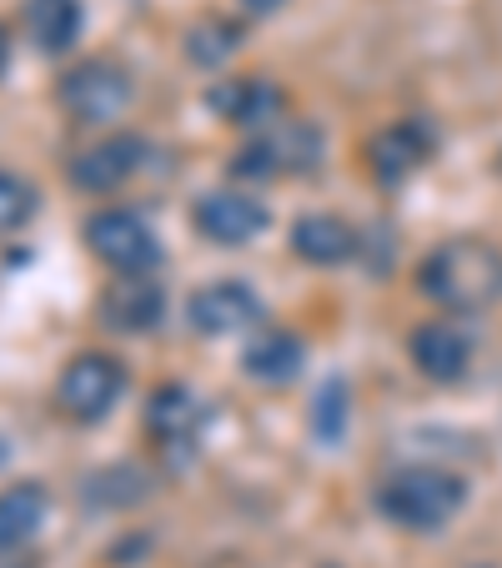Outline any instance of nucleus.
I'll return each instance as SVG.
<instances>
[{"instance_id": "f257e3e1", "label": "nucleus", "mask_w": 502, "mask_h": 568, "mask_svg": "<svg viewBox=\"0 0 502 568\" xmlns=\"http://www.w3.org/2000/svg\"><path fill=\"white\" fill-rule=\"evenodd\" d=\"M412 282L452 317H478L502 302V247L488 236H448L417 262Z\"/></svg>"}, {"instance_id": "f03ea898", "label": "nucleus", "mask_w": 502, "mask_h": 568, "mask_svg": "<svg viewBox=\"0 0 502 568\" xmlns=\"http://www.w3.org/2000/svg\"><path fill=\"white\" fill-rule=\"evenodd\" d=\"M468 494H472L468 478L442 468V463H402V468H392L377 483L372 504L392 528L432 538L442 528H452V518L468 508Z\"/></svg>"}, {"instance_id": "7ed1b4c3", "label": "nucleus", "mask_w": 502, "mask_h": 568, "mask_svg": "<svg viewBox=\"0 0 502 568\" xmlns=\"http://www.w3.org/2000/svg\"><path fill=\"white\" fill-rule=\"evenodd\" d=\"M321 161H327V131L317 121L287 116L267 131H252V136L236 146L232 156V182L236 186H267V182H301V176H317Z\"/></svg>"}, {"instance_id": "20e7f679", "label": "nucleus", "mask_w": 502, "mask_h": 568, "mask_svg": "<svg viewBox=\"0 0 502 568\" xmlns=\"http://www.w3.org/2000/svg\"><path fill=\"white\" fill-rule=\"evenodd\" d=\"M55 106L75 126H116L136 106V75L116 55H86V61H75L61 71Z\"/></svg>"}, {"instance_id": "39448f33", "label": "nucleus", "mask_w": 502, "mask_h": 568, "mask_svg": "<svg viewBox=\"0 0 502 568\" xmlns=\"http://www.w3.org/2000/svg\"><path fill=\"white\" fill-rule=\"evenodd\" d=\"M146 443L151 453L161 458V468H192L202 458V443H206V423H212V408H206V397L196 393L192 383H156L146 397Z\"/></svg>"}, {"instance_id": "423d86ee", "label": "nucleus", "mask_w": 502, "mask_h": 568, "mask_svg": "<svg viewBox=\"0 0 502 568\" xmlns=\"http://www.w3.org/2000/svg\"><path fill=\"white\" fill-rule=\"evenodd\" d=\"M91 257L111 272V277H131V272H156L166 262V247H161L156 226L146 222V212L136 206H101V212L86 216L81 226Z\"/></svg>"}, {"instance_id": "0eeeda50", "label": "nucleus", "mask_w": 502, "mask_h": 568, "mask_svg": "<svg viewBox=\"0 0 502 568\" xmlns=\"http://www.w3.org/2000/svg\"><path fill=\"white\" fill-rule=\"evenodd\" d=\"M126 383H131V373L116 353H101V347L75 353L61 367V377H55V408L71 423H81V428H96V423H106L116 413Z\"/></svg>"}, {"instance_id": "6e6552de", "label": "nucleus", "mask_w": 502, "mask_h": 568, "mask_svg": "<svg viewBox=\"0 0 502 568\" xmlns=\"http://www.w3.org/2000/svg\"><path fill=\"white\" fill-rule=\"evenodd\" d=\"M156 166V141L141 136V131H106L101 141H91L86 151H75L71 166H65V182L86 196H111L121 186H131L141 172Z\"/></svg>"}, {"instance_id": "1a4fd4ad", "label": "nucleus", "mask_w": 502, "mask_h": 568, "mask_svg": "<svg viewBox=\"0 0 502 568\" xmlns=\"http://www.w3.org/2000/svg\"><path fill=\"white\" fill-rule=\"evenodd\" d=\"M442 151V131L428 116H402L387 121L382 131H372L367 141V176L382 192H402L422 166H432V156Z\"/></svg>"}, {"instance_id": "9d476101", "label": "nucleus", "mask_w": 502, "mask_h": 568, "mask_svg": "<svg viewBox=\"0 0 502 568\" xmlns=\"http://www.w3.org/2000/svg\"><path fill=\"white\" fill-rule=\"evenodd\" d=\"M407 357L428 383L438 387H458L472 373V357H478V333H472L462 317L442 312V317L417 322L407 333Z\"/></svg>"}, {"instance_id": "9b49d317", "label": "nucleus", "mask_w": 502, "mask_h": 568, "mask_svg": "<svg viewBox=\"0 0 502 568\" xmlns=\"http://www.w3.org/2000/svg\"><path fill=\"white\" fill-rule=\"evenodd\" d=\"M186 322L196 337H236L267 322V302L246 277H216L186 297Z\"/></svg>"}, {"instance_id": "f8f14e48", "label": "nucleus", "mask_w": 502, "mask_h": 568, "mask_svg": "<svg viewBox=\"0 0 502 568\" xmlns=\"http://www.w3.org/2000/svg\"><path fill=\"white\" fill-rule=\"evenodd\" d=\"M192 226L212 242V247H252V242L267 236L272 212H267V202L252 196L246 186H216V192L196 196Z\"/></svg>"}, {"instance_id": "ddd939ff", "label": "nucleus", "mask_w": 502, "mask_h": 568, "mask_svg": "<svg viewBox=\"0 0 502 568\" xmlns=\"http://www.w3.org/2000/svg\"><path fill=\"white\" fill-rule=\"evenodd\" d=\"M287 91L272 81V75H226V81H212L206 87V111H212L222 126L236 131H267L277 121H287Z\"/></svg>"}, {"instance_id": "4468645a", "label": "nucleus", "mask_w": 502, "mask_h": 568, "mask_svg": "<svg viewBox=\"0 0 502 568\" xmlns=\"http://www.w3.org/2000/svg\"><path fill=\"white\" fill-rule=\"evenodd\" d=\"M96 322L116 337H146L166 322V282L156 272H131L101 287L96 297Z\"/></svg>"}, {"instance_id": "2eb2a0df", "label": "nucleus", "mask_w": 502, "mask_h": 568, "mask_svg": "<svg viewBox=\"0 0 502 568\" xmlns=\"http://www.w3.org/2000/svg\"><path fill=\"white\" fill-rule=\"evenodd\" d=\"M287 242H291V257L317 272L347 267V262H357L367 252V232H357V226L337 212H301L297 222H291Z\"/></svg>"}, {"instance_id": "dca6fc26", "label": "nucleus", "mask_w": 502, "mask_h": 568, "mask_svg": "<svg viewBox=\"0 0 502 568\" xmlns=\"http://www.w3.org/2000/svg\"><path fill=\"white\" fill-rule=\"evenodd\" d=\"M301 367H307V343H301V333H291V327H281V322H262V327L246 333L242 373L252 377V383L287 387V383L301 377Z\"/></svg>"}, {"instance_id": "f3484780", "label": "nucleus", "mask_w": 502, "mask_h": 568, "mask_svg": "<svg viewBox=\"0 0 502 568\" xmlns=\"http://www.w3.org/2000/svg\"><path fill=\"white\" fill-rule=\"evenodd\" d=\"M21 26L41 55H71L86 31V0H25Z\"/></svg>"}, {"instance_id": "a211bd4d", "label": "nucleus", "mask_w": 502, "mask_h": 568, "mask_svg": "<svg viewBox=\"0 0 502 568\" xmlns=\"http://www.w3.org/2000/svg\"><path fill=\"white\" fill-rule=\"evenodd\" d=\"M45 518H51V488L35 478H21L11 488H0V554H21L41 538Z\"/></svg>"}, {"instance_id": "6ab92c4d", "label": "nucleus", "mask_w": 502, "mask_h": 568, "mask_svg": "<svg viewBox=\"0 0 502 568\" xmlns=\"http://www.w3.org/2000/svg\"><path fill=\"white\" fill-rule=\"evenodd\" d=\"M242 45H246V16L242 11L236 16L206 11L202 21H192L186 26V36H182V51H186V61H192L196 71H222Z\"/></svg>"}, {"instance_id": "aec40b11", "label": "nucleus", "mask_w": 502, "mask_h": 568, "mask_svg": "<svg viewBox=\"0 0 502 568\" xmlns=\"http://www.w3.org/2000/svg\"><path fill=\"white\" fill-rule=\"evenodd\" d=\"M151 494H156V478L141 463H111V468H96L81 483V498L101 514H126V508L146 504Z\"/></svg>"}, {"instance_id": "412c9836", "label": "nucleus", "mask_w": 502, "mask_h": 568, "mask_svg": "<svg viewBox=\"0 0 502 568\" xmlns=\"http://www.w3.org/2000/svg\"><path fill=\"white\" fill-rule=\"evenodd\" d=\"M307 428L317 448H342L347 428H352V383L342 373L321 377V387L311 393V408H307Z\"/></svg>"}, {"instance_id": "4be33fe9", "label": "nucleus", "mask_w": 502, "mask_h": 568, "mask_svg": "<svg viewBox=\"0 0 502 568\" xmlns=\"http://www.w3.org/2000/svg\"><path fill=\"white\" fill-rule=\"evenodd\" d=\"M35 212H41V192H35L21 172L0 166V236H11V232H21V226H31Z\"/></svg>"}, {"instance_id": "5701e85b", "label": "nucleus", "mask_w": 502, "mask_h": 568, "mask_svg": "<svg viewBox=\"0 0 502 568\" xmlns=\"http://www.w3.org/2000/svg\"><path fill=\"white\" fill-rule=\"evenodd\" d=\"M291 0H236V11L246 16V21H272V16H281Z\"/></svg>"}, {"instance_id": "b1692460", "label": "nucleus", "mask_w": 502, "mask_h": 568, "mask_svg": "<svg viewBox=\"0 0 502 568\" xmlns=\"http://www.w3.org/2000/svg\"><path fill=\"white\" fill-rule=\"evenodd\" d=\"M0 568H41V564H35L31 548H21V554H0Z\"/></svg>"}, {"instance_id": "393cba45", "label": "nucleus", "mask_w": 502, "mask_h": 568, "mask_svg": "<svg viewBox=\"0 0 502 568\" xmlns=\"http://www.w3.org/2000/svg\"><path fill=\"white\" fill-rule=\"evenodd\" d=\"M11 71V31H6V21H0V75Z\"/></svg>"}]
</instances>
